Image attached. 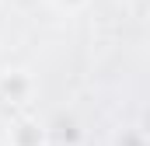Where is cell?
Wrapping results in <instances>:
<instances>
[{
  "instance_id": "6da1fadb",
  "label": "cell",
  "mask_w": 150,
  "mask_h": 146,
  "mask_svg": "<svg viewBox=\"0 0 150 146\" xmlns=\"http://www.w3.org/2000/svg\"><path fill=\"white\" fill-rule=\"evenodd\" d=\"M0 94L11 98L14 105L28 101V94H32V77H28L25 70H7L4 77H0Z\"/></svg>"
},
{
  "instance_id": "7a4b0ae2",
  "label": "cell",
  "mask_w": 150,
  "mask_h": 146,
  "mask_svg": "<svg viewBox=\"0 0 150 146\" xmlns=\"http://www.w3.org/2000/svg\"><path fill=\"white\" fill-rule=\"evenodd\" d=\"M11 146H45V129L21 118L14 129H11Z\"/></svg>"
},
{
  "instance_id": "3957f363",
  "label": "cell",
  "mask_w": 150,
  "mask_h": 146,
  "mask_svg": "<svg viewBox=\"0 0 150 146\" xmlns=\"http://www.w3.org/2000/svg\"><path fill=\"white\" fill-rule=\"evenodd\" d=\"M112 146H147V136H143V129H119L115 132V139H112Z\"/></svg>"
},
{
  "instance_id": "277c9868",
  "label": "cell",
  "mask_w": 150,
  "mask_h": 146,
  "mask_svg": "<svg viewBox=\"0 0 150 146\" xmlns=\"http://www.w3.org/2000/svg\"><path fill=\"white\" fill-rule=\"evenodd\" d=\"M91 0H52V7L59 11V14H77V11H84Z\"/></svg>"
}]
</instances>
